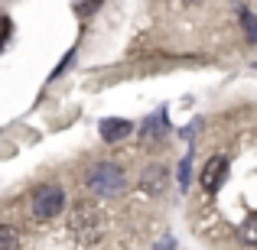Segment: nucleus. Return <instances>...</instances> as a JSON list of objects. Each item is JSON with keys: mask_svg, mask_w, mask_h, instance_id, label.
Wrapping results in <instances>:
<instances>
[{"mask_svg": "<svg viewBox=\"0 0 257 250\" xmlns=\"http://www.w3.org/2000/svg\"><path fill=\"white\" fill-rule=\"evenodd\" d=\"M69 234L75 244L82 247H91L104 237V211L91 201H78L69 214Z\"/></svg>", "mask_w": 257, "mask_h": 250, "instance_id": "nucleus-1", "label": "nucleus"}, {"mask_svg": "<svg viewBox=\"0 0 257 250\" xmlns=\"http://www.w3.org/2000/svg\"><path fill=\"white\" fill-rule=\"evenodd\" d=\"M85 185L91 188L98 198H114V195L124 192L127 179H124V169H120V166H114V163H98L91 172H88Z\"/></svg>", "mask_w": 257, "mask_h": 250, "instance_id": "nucleus-2", "label": "nucleus"}, {"mask_svg": "<svg viewBox=\"0 0 257 250\" xmlns=\"http://www.w3.org/2000/svg\"><path fill=\"white\" fill-rule=\"evenodd\" d=\"M62 208H65L62 185H56V182H43V185L33 188V195H30V211H33V218L52 221L59 211H62Z\"/></svg>", "mask_w": 257, "mask_h": 250, "instance_id": "nucleus-3", "label": "nucleus"}, {"mask_svg": "<svg viewBox=\"0 0 257 250\" xmlns=\"http://www.w3.org/2000/svg\"><path fill=\"white\" fill-rule=\"evenodd\" d=\"M140 188H144L147 195H163L166 188H170V172H166V166H160V163H153V166H147L144 172H140Z\"/></svg>", "mask_w": 257, "mask_h": 250, "instance_id": "nucleus-4", "label": "nucleus"}, {"mask_svg": "<svg viewBox=\"0 0 257 250\" xmlns=\"http://www.w3.org/2000/svg\"><path fill=\"white\" fill-rule=\"evenodd\" d=\"M98 133H101L104 143H120L124 137H131V133H134V124L127 117H104L98 124Z\"/></svg>", "mask_w": 257, "mask_h": 250, "instance_id": "nucleus-5", "label": "nucleus"}, {"mask_svg": "<svg viewBox=\"0 0 257 250\" xmlns=\"http://www.w3.org/2000/svg\"><path fill=\"white\" fill-rule=\"evenodd\" d=\"M225 172H228V159L225 156H212L205 166H202V188H205V192H218Z\"/></svg>", "mask_w": 257, "mask_h": 250, "instance_id": "nucleus-6", "label": "nucleus"}, {"mask_svg": "<svg viewBox=\"0 0 257 250\" xmlns=\"http://www.w3.org/2000/svg\"><path fill=\"white\" fill-rule=\"evenodd\" d=\"M166 133H170L166 111H160L157 117H147V124H144V137H147V140H160V137H166Z\"/></svg>", "mask_w": 257, "mask_h": 250, "instance_id": "nucleus-7", "label": "nucleus"}, {"mask_svg": "<svg viewBox=\"0 0 257 250\" xmlns=\"http://www.w3.org/2000/svg\"><path fill=\"white\" fill-rule=\"evenodd\" d=\"M20 247V234L10 224H0V250H17Z\"/></svg>", "mask_w": 257, "mask_h": 250, "instance_id": "nucleus-8", "label": "nucleus"}, {"mask_svg": "<svg viewBox=\"0 0 257 250\" xmlns=\"http://www.w3.org/2000/svg\"><path fill=\"white\" fill-rule=\"evenodd\" d=\"M241 240H244V244H257V214H251V218L241 224Z\"/></svg>", "mask_w": 257, "mask_h": 250, "instance_id": "nucleus-9", "label": "nucleus"}, {"mask_svg": "<svg viewBox=\"0 0 257 250\" xmlns=\"http://www.w3.org/2000/svg\"><path fill=\"white\" fill-rule=\"evenodd\" d=\"M241 23H244V30H247V39L257 43V20H254L251 10H244V7H241Z\"/></svg>", "mask_w": 257, "mask_h": 250, "instance_id": "nucleus-10", "label": "nucleus"}, {"mask_svg": "<svg viewBox=\"0 0 257 250\" xmlns=\"http://www.w3.org/2000/svg\"><path fill=\"white\" fill-rule=\"evenodd\" d=\"M72 62H75V49H72V52H69V56H65V59H62V62H59V65H56V72H52V75H49V78H59V75H62V72H65V69H69V65H72Z\"/></svg>", "mask_w": 257, "mask_h": 250, "instance_id": "nucleus-11", "label": "nucleus"}, {"mask_svg": "<svg viewBox=\"0 0 257 250\" xmlns=\"http://www.w3.org/2000/svg\"><path fill=\"white\" fill-rule=\"evenodd\" d=\"M7 36H10V20H7V17H0V49H4Z\"/></svg>", "mask_w": 257, "mask_h": 250, "instance_id": "nucleus-12", "label": "nucleus"}, {"mask_svg": "<svg viewBox=\"0 0 257 250\" xmlns=\"http://www.w3.org/2000/svg\"><path fill=\"white\" fill-rule=\"evenodd\" d=\"M179 185H182V188L189 185V156L182 159V166H179Z\"/></svg>", "mask_w": 257, "mask_h": 250, "instance_id": "nucleus-13", "label": "nucleus"}, {"mask_svg": "<svg viewBox=\"0 0 257 250\" xmlns=\"http://www.w3.org/2000/svg\"><path fill=\"white\" fill-rule=\"evenodd\" d=\"M182 4H189V7H192V4H202V0H182Z\"/></svg>", "mask_w": 257, "mask_h": 250, "instance_id": "nucleus-14", "label": "nucleus"}]
</instances>
